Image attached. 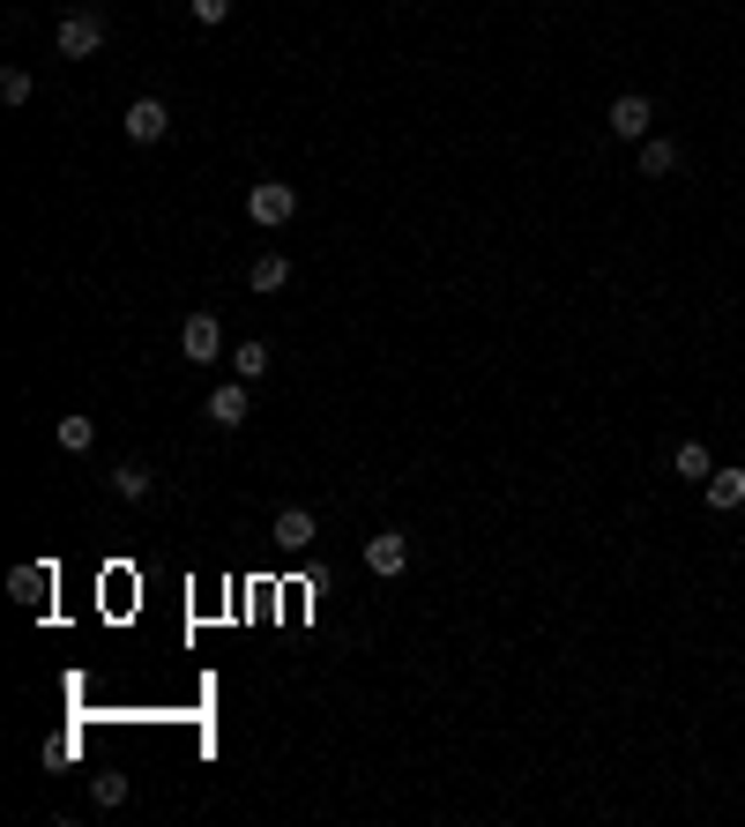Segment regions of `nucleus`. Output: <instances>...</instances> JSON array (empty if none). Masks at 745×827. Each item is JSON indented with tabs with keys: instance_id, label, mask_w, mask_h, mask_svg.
<instances>
[{
	"instance_id": "obj_16",
	"label": "nucleus",
	"mask_w": 745,
	"mask_h": 827,
	"mask_svg": "<svg viewBox=\"0 0 745 827\" xmlns=\"http://www.w3.org/2000/svg\"><path fill=\"white\" fill-rule=\"evenodd\" d=\"M90 798H98V813L127 805V776H112V768H105V776H90Z\"/></svg>"
},
{
	"instance_id": "obj_2",
	"label": "nucleus",
	"mask_w": 745,
	"mask_h": 827,
	"mask_svg": "<svg viewBox=\"0 0 745 827\" xmlns=\"http://www.w3.org/2000/svg\"><path fill=\"white\" fill-rule=\"evenodd\" d=\"M120 127H127V142H165V134H172V112H165V98H135L120 112Z\"/></svg>"
},
{
	"instance_id": "obj_19",
	"label": "nucleus",
	"mask_w": 745,
	"mask_h": 827,
	"mask_svg": "<svg viewBox=\"0 0 745 827\" xmlns=\"http://www.w3.org/2000/svg\"><path fill=\"white\" fill-rule=\"evenodd\" d=\"M187 16H195V23H209V30H217L224 16H231V0H187Z\"/></svg>"
},
{
	"instance_id": "obj_13",
	"label": "nucleus",
	"mask_w": 745,
	"mask_h": 827,
	"mask_svg": "<svg viewBox=\"0 0 745 827\" xmlns=\"http://www.w3.org/2000/svg\"><path fill=\"white\" fill-rule=\"evenodd\" d=\"M642 172H648V179H670V172H678V150H670L664 134H648V142H642Z\"/></svg>"
},
{
	"instance_id": "obj_4",
	"label": "nucleus",
	"mask_w": 745,
	"mask_h": 827,
	"mask_svg": "<svg viewBox=\"0 0 745 827\" xmlns=\"http://www.w3.org/2000/svg\"><path fill=\"white\" fill-rule=\"evenodd\" d=\"M179 358H187V366H209V358H224V328L209 321V313H187V328H179Z\"/></svg>"
},
{
	"instance_id": "obj_8",
	"label": "nucleus",
	"mask_w": 745,
	"mask_h": 827,
	"mask_svg": "<svg viewBox=\"0 0 745 827\" xmlns=\"http://www.w3.org/2000/svg\"><path fill=\"white\" fill-rule=\"evenodd\" d=\"M604 127H612L619 142H648V127H656V104H648V98H619L612 112H604Z\"/></svg>"
},
{
	"instance_id": "obj_5",
	"label": "nucleus",
	"mask_w": 745,
	"mask_h": 827,
	"mask_svg": "<svg viewBox=\"0 0 745 827\" xmlns=\"http://www.w3.org/2000/svg\"><path fill=\"white\" fill-rule=\"evenodd\" d=\"M8 597L30 604V611H46V604H52V567H46V559H23V567H8Z\"/></svg>"
},
{
	"instance_id": "obj_10",
	"label": "nucleus",
	"mask_w": 745,
	"mask_h": 827,
	"mask_svg": "<svg viewBox=\"0 0 745 827\" xmlns=\"http://www.w3.org/2000/svg\"><path fill=\"white\" fill-rule=\"evenodd\" d=\"M269 366H276V351H269V343H261V336H247V343L231 351V373H239V380H261V373H269Z\"/></svg>"
},
{
	"instance_id": "obj_1",
	"label": "nucleus",
	"mask_w": 745,
	"mask_h": 827,
	"mask_svg": "<svg viewBox=\"0 0 745 827\" xmlns=\"http://www.w3.org/2000/svg\"><path fill=\"white\" fill-rule=\"evenodd\" d=\"M247 217H254L261 231H284V225L298 217V187H284V179H261V187L247 195Z\"/></svg>"
},
{
	"instance_id": "obj_6",
	"label": "nucleus",
	"mask_w": 745,
	"mask_h": 827,
	"mask_svg": "<svg viewBox=\"0 0 745 827\" xmlns=\"http://www.w3.org/2000/svg\"><path fill=\"white\" fill-rule=\"evenodd\" d=\"M247 410H254V396H247V380H239V373L209 388V418H217L224 432H239V426H247Z\"/></svg>"
},
{
	"instance_id": "obj_3",
	"label": "nucleus",
	"mask_w": 745,
	"mask_h": 827,
	"mask_svg": "<svg viewBox=\"0 0 745 827\" xmlns=\"http://www.w3.org/2000/svg\"><path fill=\"white\" fill-rule=\"evenodd\" d=\"M98 46H105V23H98V16H68V23L52 30V52H60V60H90Z\"/></svg>"
},
{
	"instance_id": "obj_15",
	"label": "nucleus",
	"mask_w": 745,
	"mask_h": 827,
	"mask_svg": "<svg viewBox=\"0 0 745 827\" xmlns=\"http://www.w3.org/2000/svg\"><path fill=\"white\" fill-rule=\"evenodd\" d=\"M670 462H678V477H694V485H708V477H716V462H708V448H701V440H686Z\"/></svg>"
},
{
	"instance_id": "obj_17",
	"label": "nucleus",
	"mask_w": 745,
	"mask_h": 827,
	"mask_svg": "<svg viewBox=\"0 0 745 827\" xmlns=\"http://www.w3.org/2000/svg\"><path fill=\"white\" fill-rule=\"evenodd\" d=\"M52 432H60V448H68V455H82L90 440H98V426H90V418H60Z\"/></svg>"
},
{
	"instance_id": "obj_11",
	"label": "nucleus",
	"mask_w": 745,
	"mask_h": 827,
	"mask_svg": "<svg viewBox=\"0 0 745 827\" xmlns=\"http://www.w3.org/2000/svg\"><path fill=\"white\" fill-rule=\"evenodd\" d=\"M708 507H723V515L745 507V470H716V477H708Z\"/></svg>"
},
{
	"instance_id": "obj_18",
	"label": "nucleus",
	"mask_w": 745,
	"mask_h": 827,
	"mask_svg": "<svg viewBox=\"0 0 745 827\" xmlns=\"http://www.w3.org/2000/svg\"><path fill=\"white\" fill-rule=\"evenodd\" d=\"M0 104H30V68H0Z\"/></svg>"
},
{
	"instance_id": "obj_7",
	"label": "nucleus",
	"mask_w": 745,
	"mask_h": 827,
	"mask_svg": "<svg viewBox=\"0 0 745 827\" xmlns=\"http://www.w3.org/2000/svg\"><path fill=\"white\" fill-rule=\"evenodd\" d=\"M366 567L380 581H396L403 567H410V537H403V529H380V537H366Z\"/></svg>"
},
{
	"instance_id": "obj_9",
	"label": "nucleus",
	"mask_w": 745,
	"mask_h": 827,
	"mask_svg": "<svg viewBox=\"0 0 745 827\" xmlns=\"http://www.w3.org/2000/svg\"><path fill=\"white\" fill-rule=\"evenodd\" d=\"M276 545H284V551L321 545V522H314V507H276Z\"/></svg>"
},
{
	"instance_id": "obj_12",
	"label": "nucleus",
	"mask_w": 745,
	"mask_h": 827,
	"mask_svg": "<svg viewBox=\"0 0 745 827\" xmlns=\"http://www.w3.org/2000/svg\"><path fill=\"white\" fill-rule=\"evenodd\" d=\"M247 283L254 291H284V283H291V261H284V253H261V261L247 269Z\"/></svg>"
},
{
	"instance_id": "obj_14",
	"label": "nucleus",
	"mask_w": 745,
	"mask_h": 827,
	"mask_svg": "<svg viewBox=\"0 0 745 827\" xmlns=\"http://www.w3.org/2000/svg\"><path fill=\"white\" fill-rule=\"evenodd\" d=\"M149 485H157V477H149L142 462H120V470H112V492H120V500H149Z\"/></svg>"
}]
</instances>
